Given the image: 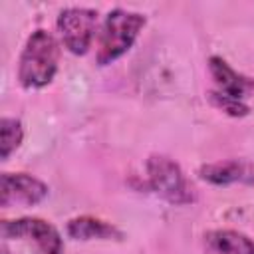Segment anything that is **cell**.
Masks as SVG:
<instances>
[{"label":"cell","mask_w":254,"mask_h":254,"mask_svg":"<svg viewBox=\"0 0 254 254\" xmlns=\"http://www.w3.org/2000/svg\"><path fill=\"white\" fill-rule=\"evenodd\" d=\"M60 48L48 30H36L24 44L18 60V79L26 89H40L52 83L58 71Z\"/></svg>","instance_id":"cell-1"},{"label":"cell","mask_w":254,"mask_h":254,"mask_svg":"<svg viewBox=\"0 0 254 254\" xmlns=\"http://www.w3.org/2000/svg\"><path fill=\"white\" fill-rule=\"evenodd\" d=\"M200 179L216 185V187H228V185H252L254 183V167L244 159H226L202 165L198 171Z\"/></svg>","instance_id":"cell-7"},{"label":"cell","mask_w":254,"mask_h":254,"mask_svg":"<svg viewBox=\"0 0 254 254\" xmlns=\"http://www.w3.org/2000/svg\"><path fill=\"white\" fill-rule=\"evenodd\" d=\"M95 26H97V12L91 8L71 6L62 10L58 16V32L62 36V42L75 56H83L89 50L95 34Z\"/></svg>","instance_id":"cell-5"},{"label":"cell","mask_w":254,"mask_h":254,"mask_svg":"<svg viewBox=\"0 0 254 254\" xmlns=\"http://www.w3.org/2000/svg\"><path fill=\"white\" fill-rule=\"evenodd\" d=\"M67 236H71L73 240H121L123 232L101 218L95 216H75L67 222L65 226Z\"/></svg>","instance_id":"cell-9"},{"label":"cell","mask_w":254,"mask_h":254,"mask_svg":"<svg viewBox=\"0 0 254 254\" xmlns=\"http://www.w3.org/2000/svg\"><path fill=\"white\" fill-rule=\"evenodd\" d=\"M208 71L214 79V91L236 97V99H246L250 93H254V79L248 75L238 73L234 67L228 65L226 60L212 56L208 60Z\"/></svg>","instance_id":"cell-8"},{"label":"cell","mask_w":254,"mask_h":254,"mask_svg":"<svg viewBox=\"0 0 254 254\" xmlns=\"http://www.w3.org/2000/svg\"><path fill=\"white\" fill-rule=\"evenodd\" d=\"M4 238H20L34 244L36 254H64V240L54 224L38 216H24L2 222Z\"/></svg>","instance_id":"cell-4"},{"label":"cell","mask_w":254,"mask_h":254,"mask_svg":"<svg viewBox=\"0 0 254 254\" xmlns=\"http://www.w3.org/2000/svg\"><path fill=\"white\" fill-rule=\"evenodd\" d=\"M204 246L208 254H254V240L230 228L208 232L204 236Z\"/></svg>","instance_id":"cell-10"},{"label":"cell","mask_w":254,"mask_h":254,"mask_svg":"<svg viewBox=\"0 0 254 254\" xmlns=\"http://www.w3.org/2000/svg\"><path fill=\"white\" fill-rule=\"evenodd\" d=\"M48 196V185L26 173H4L2 175V206L26 204L34 206Z\"/></svg>","instance_id":"cell-6"},{"label":"cell","mask_w":254,"mask_h":254,"mask_svg":"<svg viewBox=\"0 0 254 254\" xmlns=\"http://www.w3.org/2000/svg\"><path fill=\"white\" fill-rule=\"evenodd\" d=\"M208 99H210V103H212L216 109L224 111V113L230 115V117H244V115L250 113V107H248L246 101L236 99V97H230V95H224V93H218V91H214V89L208 93Z\"/></svg>","instance_id":"cell-12"},{"label":"cell","mask_w":254,"mask_h":254,"mask_svg":"<svg viewBox=\"0 0 254 254\" xmlns=\"http://www.w3.org/2000/svg\"><path fill=\"white\" fill-rule=\"evenodd\" d=\"M149 189L163 200L183 206L196 200L194 187L183 173L181 165L167 155H151L145 163Z\"/></svg>","instance_id":"cell-3"},{"label":"cell","mask_w":254,"mask_h":254,"mask_svg":"<svg viewBox=\"0 0 254 254\" xmlns=\"http://www.w3.org/2000/svg\"><path fill=\"white\" fill-rule=\"evenodd\" d=\"M145 24H147L145 14L123 10V8L111 10L105 16V22L101 26L99 46H97V64L107 65L119 60L123 54H127L135 44V40L139 38Z\"/></svg>","instance_id":"cell-2"},{"label":"cell","mask_w":254,"mask_h":254,"mask_svg":"<svg viewBox=\"0 0 254 254\" xmlns=\"http://www.w3.org/2000/svg\"><path fill=\"white\" fill-rule=\"evenodd\" d=\"M24 139V129L20 119L14 117H2L0 121V145H2V161L10 159V155L22 145Z\"/></svg>","instance_id":"cell-11"},{"label":"cell","mask_w":254,"mask_h":254,"mask_svg":"<svg viewBox=\"0 0 254 254\" xmlns=\"http://www.w3.org/2000/svg\"><path fill=\"white\" fill-rule=\"evenodd\" d=\"M2 254H10V252H8V248H2Z\"/></svg>","instance_id":"cell-13"}]
</instances>
